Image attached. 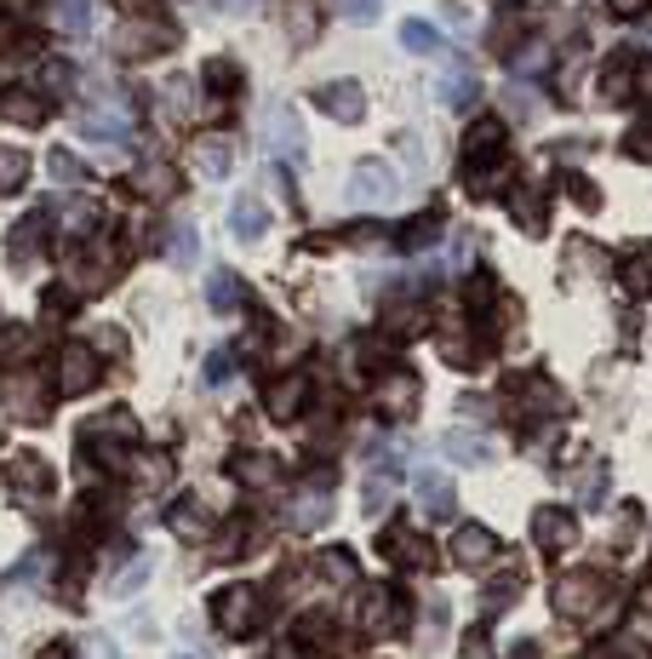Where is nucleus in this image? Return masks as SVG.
Here are the masks:
<instances>
[{"label":"nucleus","instance_id":"1","mask_svg":"<svg viewBox=\"0 0 652 659\" xmlns=\"http://www.w3.org/2000/svg\"><path fill=\"white\" fill-rule=\"evenodd\" d=\"M464 178L475 195H498L504 178H509V161H504V121L493 115H480L469 126V138H464Z\"/></svg>","mask_w":652,"mask_h":659},{"label":"nucleus","instance_id":"2","mask_svg":"<svg viewBox=\"0 0 652 659\" xmlns=\"http://www.w3.org/2000/svg\"><path fill=\"white\" fill-rule=\"evenodd\" d=\"M549 603H556V614H572V619H590L612 603V579L596 574V568H583V574H561L556 590H549Z\"/></svg>","mask_w":652,"mask_h":659},{"label":"nucleus","instance_id":"3","mask_svg":"<svg viewBox=\"0 0 652 659\" xmlns=\"http://www.w3.org/2000/svg\"><path fill=\"white\" fill-rule=\"evenodd\" d=\"M258 132H263V150L269 155H281L287 167H303V121H298L292 104H269Z\"/></svg>","mask_w":652,"mask_h":659},{"label":"nucleus","instance_id":"4","mask_svg":"<svg viewBox=\"0 0 652 659\" xmlns=\"http://www.w3.org/2000/svg\"><path fill=\"white\" fill-rule=\"evenodd\" d=\"M395 189H401V178L390 173V161H361L343 195H350V207H390Z\"/></svg>","mask_w":652,"mask_h":659},{"label":"nucleus","instance_id":"5","mask_svg":"<svg viewBox=\"0 0 652 659\" xmlns=\"http://www.w3.org/2000/svg\"><path fill=\"white\" fill-rule=\"evenodd\" d=\"M166 47H178V29L161 18H132L126 29H115V52L121 58H155Z\"/></svg>","mask_w":652,"mask_h":659},{"label":"nucleus","instance_id":"6","mask_svg":"<svg viewBox=\"0 0 652 659\" xmlns=\"http://www.w3.org/2000/svg\"><path fill=\"white\" fill-rule=\"evenodd\" d=\"M258 619H263V597H258L252 585H229L224 597H218V625H224L229 637H252V631H263Z\"/></svg>","mask_w":652,"mask_h":659},{"label":"nucleus","instance_id":"7","mask_svg":"<svg viewBox=\"0 0 652 659\" xmlns=\"http://www.w3.org/2000/svg\"><path fill=\"white\" fill-rule=\"evenodd\" d=\"M7 408H12L23 424H41V419H46V384H41V373H34V368L7 373Z\"/></svg>","mask_w":652,"mask_h":659},{"label":"nucleus","instance_id":"8","mask_svg":"<svg viewBox=\"0 0 652 659\" xmlns=\"http://www.w3.org/2000/svg\"><path fill=\"white\" fill-rule=\"evenodd\" d=\"M327 516H332V487H327V482H303L298 500L287 505V522L298 527V534H315Z\"/></svg>","mask_w":652,"mask_h":659},{"label":"nucleus","instance_id":"9","mask_svg":"<svg viewBox=\"0 0 652 659\" xmlns=\"http://www.w3.org/2000/svg\"><path fill=\"white\" fill-rule=\"evenodd\" d=\"M377 550H384L390 563H401V568H435V545L418 539L412 527H390V534H377Z\"/></svg>","mask_w":652,"mask_h":659},{"label":"nucleus","instance_id":"10","mask_svg":"<svg viewBox=\"0 0 652 659\" xmlns=\"http://www.w3.org/2000/svg\"><path fill=\"white\" fill-rule=\"evenodd\" d=\"M58 384H63L69 395H86V390L97 384V350H92V344H63V356H58Z\"/></svg>","mask_w":652,"mask_h":659},{"label":"nucleus","instance_id":"11","mask_svg":"<svg viewBox=\"0 0 652 659\" xmlns=\"http://www.w3.org/2000/svg\"><path fill=\"white\" fill-rule=\"evenodd\" d=\"M75 126H81V138H97V144H121L126 132H132V121H126L121 104H86L75 115Z\"/></svg>","mask_w":652,"mask_h":659},{"label":"nucleus","instance_id":"12","mask_svg":"<svg viewBox=\"0 0 652 659\" xmlns=\"http://www.w3.org/2000/svg\"><path fill=\"white\" fill-rule=\"evenodd\" d=\"M0 115L18 121V126H46L52 121V97L34 92V86H7L0 92Z\"/></svg>","mask_w":652,"mask_h":659},{"label":"nucleus","instance_id":"13","mask_svg":"<svg viewBox=\"0 0 652 659\" xmlns=\"http://www.w3.org/2000/svg\"><path fill=\"white\" fill-rule=\"evenodd\" d=\"M435 97H441L446 110H469L475 97H480V75L469 70L464 58H453V63L441 70V81H435Z\"/></svg>","mask_w":652,"mask_h":659},{"label":"nucleus","instance_id":"14","mask_svg":"<svg viewBox=\"0 0 652 659\" xmlns=\"http://www.w3.org/2000/svg\"><path fill=\"white\" fill-rule=\"evenodd\" d=\"M532 534H538V550H567V545H578V516L572 511H561V505H544L538 516H532Z\"/></svg>","mask_w":652,"mask_h":659},{"label":"nucleus","instance_id":"15","mask_svg":"<svg viewBox=\"0 0 652 659\" xmlns=\"http://www.w3.org/2000/svg\"><path fill=\"white\" fill-rule=\"evenodd\" d=\"M493 556H498V534H493V527H480V522L458 527V539H453V563H458V568L475 574V568H487Z\"/></svg>","mask_w":652,"mask_h":659},{"label":"nucleus","instance_id":"16","mask_svg":"<svg viewBox=\"0 0 652 659\" xmlns=\"http://www.w3.org/2000/svg\"><path fill=\"white\" fill-rule=\"evenodd\" d=\"M395 619H401V603L390 597V585H372V590H361V608H355V625L361 631H395Z\"/></svg>","mask_w":652,"mask_h":659},{"label":"nucleus","instance_id":"17","mask_svg":"<svg viewBox=\"0 0 652 659\" xmlns=\"http://www.w3.org/2000/svg\"><path fill=\"white\" fill-rule=\"evenodd\" d=\"M110 270H115V253L97 247V241H86V247L75 253V264H69V281H75L81 292H97L103 281H110Z\"/></svg>","mask_w":652,"mask_h":659},{"label":"nucleus","instance_id":"18","mask_svg":"<svg viewBox=\"0 0 652 659\" xmlns=\"http://www.w3.org/2000/svg\"><path fill=\"white\" fill-rule=\"evenodd\" d=\"M315 104H321L332 121H361V115H366V92H361L355 81H332V86L315 92Z\"/></svg>","mask_w":652,"mask_h":659},{"label":"nucleus","instance_id":"19","mask_svg":"<svg viewBox=\"0 0 652 659\" xmlns=\"http://www.w3.org/2000/svg\"><path fill=\"white\" fill-rule=\"evenodd\" d=\"M41 247H46V213H29V218L12 229L7 253H12V264H18V270H29V264L41 258Z\"/></svg>","mask_w":652,"mask_h":659},{"label":"nucleus","instance_id":"20","mask_svg":"<svg viewBox=\"0 0 652 659\" xmlns=\"http://www.w3.org/2000/svg\"><path fill=\"white\" fill-rule=\"evenodd\" d=\"M303 395H309V384H303L298 373H287V379H275V384H269V402H263V408H269L275 424H292V419L303 413Z\"/></svg>","mask_w":652,"mask_h":659},{"label":"nucleus","instance_id":"21","mask_svg":"<svg viewBox=\"0 0 652 659\" xmlns=\"http://www.w3.org/2000/svg\"><path fill=\"white\" fill-rule=\"evenodd\" d=\"M412 493H418V505L435 511V516H453V505H458L453 476H441V471H418V476H412Z\"/></svg>","mask_w":652,"mask_h":659},{"label":"nucleus","instance_id":"22","mask_svg":"<svg viewBox=\"0 0 652 659\" xmlns=\"http://www.w3.org/2000/svg\"><path fill=\"white\" fill-rule=\"evenodd\" d=\"M229 229H235V241H258L269 229V207L258 202V195H240V202L229 207Z\"/></svg>","mask_w":652,"mask_h":659},{"label":"nucleus","instance_id":"23","mask_svg":"<svg viewBox=\"0 0 652 659\" xmlns=\"http://www.w3.org/2000/svg\"><path fill=\"white\" fill-rule=\"evenodd\" d=\"M384 327L395 339H412V333H424V327H430V310L418 299H390L384 305Z\"/></svg>","mask_w":652,"mask_h":659},{"label":"nucleus","instance_id":"24","mask_svg":"<svg viewBox=\"0 0 652 659\" xmlns=\"http://www.w3.org/2000/svg\"><path fill=\"white\" fill-rule=\"evenodd\" d=\"M377 402H384V413L406 419L412 408H418V379H412V373H395V379H384V384H377Z\"/></svg>","mask_w":652,"mask_h":659},{"label":"nucleus","instance_id":"25","mask_svg":"<svg viewBox=\"0 0 652 659\" xmlns=\"http://www.w3.org/2000/svg\"><path fill=\"white\" fill-rule=\"evenodd\" d=\"M7 476L18 482V493L29 487L34 500H41V493H52V471H46V459H41V453H23V459H12V465H7Z\"/></svg>","mask_w":652,"mask_h":659},{"label":"nucleus","instance_id":"26","mask_svg":"<svg viewBox=\"0 0 652 659\" xmlns=\"http://www.w3.org/2000/svg\"><path fill=\"white\" fill-rule=\"evenodd\" d=\"M630 86H635V52H618L607 70H601V97H630Z\"/></svg>","mask_w":652,"mask_h":659},{"label":"nucleus","instance_id":"27","mask_svg":"<svg viewBox=\"0 0 652 659\" xmlns=\"http://www.w3.org/2000/svg\"><path fill=\"white\" fill-rule=\"evenodd\" d=\"M206 299H213V310H240L247 305V287H240V276L235 270H213V281H206Z\"/></svg>","mask_w":652,"mask_h":659},{"label":"nucleus","instance_id":"28","mask_svg":"<svg viewBox=\"0 0 652 659\" xmlns=\"http://www.w3.org/2000/svg\"><path fill=\"white\" fill-rule=\"evenodd\" d=\"M287 35L298 47H309L321 35V12H315V0H287Z\"/></svg>","mask_w":652,"mask_h":659},{"label":"nucleus","instance_id":"29","mask_svg":"<svg viewBox=\"0 0 652 659\" xmlns=\"http://www.w3.org/2000/svg\"><path fill=\"white\" fill-rule=\"evenodd\" d=\"M195 167H200L206 178H224V173L235 167V150H229V138H200V144H195Z\"/></svg>","mask_w":652,"mask_h":659},{"label":"nucleus","instance_id":"30","mask_svg":"<svg viewBox=\"0 0 652 659\" xmlns=\"http://www.w3.org/2000/svg\"><path fill=\"white\" fill-rule=\"evenodd\" d=\"M52 18H58V29L63 35H92V0H52Z\"/></svg>","mask_w":652,"mask_h":659},{"label":"nucleus","instance_id":"31","mask_svg":"<svg viewBox=\"0 0 652 659\" xmlns=\"http://www.w3.org/2000/svg\"><path fill=\"white\" fill-rule=\"evenodd\" d=\"M441 447L453 453L458 465H487V459H493V447L480 442V436H469V431H446V436H441Z\"/></svg>","mask_w":652,"mask_h":659},{"label":"nucleus","instance_id":"32","mask_svg":"<svg viewBox=\"0 0 652 659\" xmlns=\"http://www.w3.org/2000/svg\"><path fill=\"white\" fill-rule=\"evenodd\" d=\"M206 92L213 97H235L240 92V70L229 58H206Z\"/></svg>","mask_w":652,"mask_h":659},{"label":"nucleus","instance_id":"33","mask_svg":"<svg viewBox=\"0 0 652 659\" xmlns=\"http://www.w3.org/2000/svg\"><path fill=\"white\" fill-rule=\"evenodd\" d=\"M23 178H29V155L12 150V144H0V195L23 189Z\"/></svg>","mask_w":652,"mask_h":659},{"label":"nucleus","instance_id":"34","mask_svg":"<svg viewBox=\"0 0 652 659\" xmlns=\"http://www.w3.org/2000/svg\"><path fill=\"white\" fill-rule=\"evenodd\" d=\"M515 224H521L527 236H544V195H538V189L515 195Z\"/></svg>","mask_w":652,"mask_h":659},{"label":"nucleus","instance_id":"35","mask_svg":"<svg viewBox=\"0 0 652 659\" xmlns=\"http://www.w3.org/2000/svg\"><path fill=\"white\" fill-rule=\"evenodd\" d=\"M515 590H521V574H515V568H504V574L487 585V597H480V608H487V614L509 608V603H515Z\"/></svg>","mask_w":652,"mask_h":659},{"label":"nucleus","instance_id":"36","mask_svg":"<svg viewBox=\"0 0 652 659\" xmlns=\"http://www.w3.org/2000/svg\"><path fill=\"white\" fill-rule=\"evenodd\" d=\"M624 287H630V292H646V287H652V247H635V253L624 258Z\"/></svg>","mask_w":652,"mask_h":659},{"label":"nucleus","instance_id":"37","mask_svg":"<svg viewBox=\"0 0 652 659\" xmlns=\"http://www.w3.org/2000/svg\"><path fill=\"white\" fill-rule=\"evenodd\" d=\"M315 568H321L332 585H350V579H355V556H350V550H321Z\"/></svg>","mask_w":652,"mask_h":659},{"label":"nucleus","instance_id":"38","mask_svg":"<svg viewBox=\"0 0 652 659\" xmlns=\"http://www.w3.org/2000/svg\"><path fill=\"white\" fill-rule=\"evenodd\" d=\"M401 47H406V52H435V47H441V29H430V23L412 18V23H401Z\"/></svg>","mask_w":652,"mask_h":659},{"label":"nucleus","instance_id":"39","mask_svg":"<svg viewBox=\"0 0 652 659\" xmlns=\"http://www.w3.org/2000/svg\"><path fill=\"white\" fill-rule=\"evenodd\" d=\"M132 189H144V195H172V189H178V173H172V167H144V173L132 178Z\"/></svg>","mask_w":652,"mask_h":659},{"label":"nucleus","instance_id":"40","mask_svg":"<svg viewBox=\"0 0 652 659\" xmlns=\"http://www.w3.org/2000/svg\"><path fill=\"white\" fill-rule=\"evenodd\" d=\"M46 167H52L58 184H81V178H86V161H81V155H69V150H52Z\"/></svg>","mask_w":652,"mask_h":659},{"label":"nucleus","instance_id":"41","mask_svg":"<svg viewBox=\"0 0 652 659\" xmlns=\"http://www.w3.org/2000/svg\"><path fill=\"white\" fill-rule=\"evenodd\" d=\"M166 258H172V264H195V229H189V224H172Z\"/></svg>","mask_w":652,"mask_h":659},{"label":"nucleus","instance_id":"42","mask_svg":"<svg viewBox=\"0 0 652 659\" xmlns=\"http://www.w3.org/2000/svg\"><path fill=\"white\" fill-rule=\"evenodd\" d=\"M430 236H441V207H430V213H424L418 224H412L406 236H401V247H424Z\"/></svg>","mask_w":652,"mask_h":659},{"label":"nucleus","instance_id":"43","mask_svg":"<svg viewBox=\"0 0 652 659\" xmlns=\"http://www.w3.org/2000/svg\"><path fill=\"white\" fill-rule=\"evenodd\" d=\"M144 574H149V563H144V556H137V563L115 579V597H137V590H144Z\"/></svg>","mask_w":652,"mask_h":659},{"label":"nucleus","instance_id":"44","mask_svg":"<svg viewBox=\"0 0 652 659\" xmlns=\"http://www.w3.org/2000/svg\"><path fill=\"white\" fill-rule=\"evenodd\" d=\"M172 527H178L184 539H206V527H200V516H195L189 505H178V511H172Z\"/></svg>","mask_w":652,"mask_h":659},{"label":"nucleus","instance_id":"45","mask_svg":"<svg viewBox=\"0 0 652 659\" xmlns=\"http://www.w3.org/2000/svg\"><path fill=\"white\" fill-rule=\"evenodd\" d=\"M377 12H384V0H343V18L350 23H372Z\"/></svg>","mask_w":652,"mask_h":659},{"label":"nucleus","instance_id":"46","mask_svg":"<svg viewBox=\"0 0 652 659\" xmlns=\"http://www.w3.org/2000/svg\"><path fill=\"white\" fill-rule=\"evenodd\" d=\"M0 356H23L29 361V333L23 327H7V333H0Z\"/></svg>","mask_w":652,"mask_h":659},{"label":"nucleus","instance_id":"47","mask_svg":"<svg viewBox=\"0 0 652 659\" xmlns=\"http://www.w3.org/2000/svg\"><path fill=\"white\" fill-rule=\"evenodd\" d=\"M229 373H235V350H218V356H213V368H206V379H213V384H224Z\"/></svg>","mask_w":652,"mask_h":659},{"label":"nucleus","instance_id":"48","mask_svg":"<svg viewBox=\"0 0 652 659\" xmlns=\"http://www.w3.org/2000/svg\"><path fill=\"white\" fill-rule=\"evenodd\" d=\"M384 487H390L384 476H372V482H366V516H384Z\"/></svg>","mask_w":652,"mask_h":659},{"label":"nucleus","instance_id":"49","mask_svg":"<svg viewBox=\"0 0 652 659\" xmlns=\"http://www.w3.org/2000/svg\"><path fill=\"white\" fill-rule=\"evenodd\" d=\"M646 7H652V0H612V12H618V18H641Z\"/></svg>","mask_w":652,"mask_h":659},{"label":"nucleus","instance_id":"50","mask_svg":"<svg viewBox=\"0 0 652 659\" xmlns=\"http://www.w3.org/2000/svg\"><path fill=\"white\" fill-rule=\"evenodd\" d=\"M218 7H224V12H247V7H252V0H218Z\"/></svg>","mask_w":652,"mask_h":659},{"label":"nucleus","instance_id":"51","mask_svg":"<svg viewBox=\"0 0 652 659\" xmlns=\"http://www.w3.org/2000/svg\"><path fill=\"white\" fill-rule=\"evenodd\" d=\"M269 659H303V653H298V648H275Z\"/></svg>","mask_w":652,"mask_h":659},{"label":"nucleus","instance_id":"52","mask_svg":"<svg viewBox=\"0 0 652 659\" xmlns=\"http://www.w3.org/2000/svg\"><path fill=\"white\" fill-rule=\"evenodd\" d=\"M41 659H75V653H69V648H46Z\"/></svg>","mask_w":652,"mask_h":659},{"label":"nucleus","instance_id":"53","mask_svg":"<svg viewBox=\"0 0 652 659\" xmlns=\"http://www.w3.org/2000/svg\"><path fill=\"white\" fill-rule=\"evenodd\" d=\"M7 41H12V23H7V18H0V47H7Z\"/></svg>","mask_w":652,"mask_h":659}]
</instances>
